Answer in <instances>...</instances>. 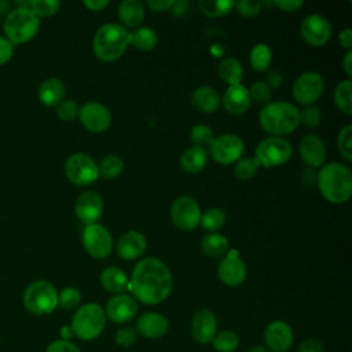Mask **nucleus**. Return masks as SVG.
Wrapping results in <instances>:
<instances>
[{"mask_svg": "<svg viewBox=\"0 0 352 352\" xmlns=\"http://www.w3.org/2000/svg\"><path fill=\"white\" fill-rule=\"evenodd\" d=\"M173 279L169 268L164 261L155 257L140 260L128 283L133 297L147 305L160 304L166 300L172 292Z\"/></svg>", "mask_w": 352, "mask_h": 352, "instance_id": "1", "label": "nucleus"}, {"mask_svg": "<svg viewBox=\"0 0 352 352\" xmlns=\"http://www.w3.org/2000/svg\"><path fill=\"white\" fill-rule=\"evenodd\" d=\"M208 162V154L205 148L198 146H191L183 151L180 157V166L187 173L201 172Z\"/></svg>", "mask_w": 352, "mask_h": 352, "instance_id": "28", "label": "nucleus"}, {"mask_svg": "<svg viewBox=\"0 0 352 352\" xmlns=\"http://www.w3.org/2000/svg\"><path fill=\"white\" fill-rule=\"evenodd\" d=\"M293 147L289 140L278 136H268L263 139L254 151V160L260 166L274 168L283 165L290 160Z\"/></svg>", "mask_w": 352, "mask_h": 352, "instance_id": "8", "label": "nucleus"}, {"mask_svg": "<svg viewBox=\"0 0 352 352\" xmlns=\"http://www.w3.org/2000/svg\"><path fill=\"white\" fill-rule=\"evenodd\" d=\"M342 67L346 73V76H352V51H346L345 55H344V59H342Z\"/></svg>", "mask_w": 352, "mask_h": 352, "instance_id": "59", "label": "nucleus"}, {"mask_svg": "<svg viewBox=\"0 0 352 352\" xmlns=\"http://www.w3.org/2000/svg\"><path fill=\"white\" fill-rule=\"evenodd\" d=\"M297 352H323V345L316 338H307L298 345Z\"/></svg>", "mask_w": 352, "mask_h": 352, "instance_id": "51", "label": "nucleus"}, {"mask_svg": "<svg viewBox=\"0 0 352 352\" xmlns=\"http://www.w3.org/2000/svg\"><path fill=\"white\" fill-rule=\"evenodd\" d=\"M217 275L219 279L230 287H236L245 280L246 267L236 250H231L226 257H223L217 267Z\"/></svg>", "mask_w": 352, "mask_h": 352, "instance_id": "16", "label": "nucleus"}, {"mask_svg": "<svg viewBox=\"0 0 352 352\" xmlns=\"http://www.w3.org/2000/svg\"><path fill=\"white\" fill-rule=\"evenodd\" d=\"M65 84L56 78V77H51L44 80L40 87H38V99L44 106L52 107V106H58L63 98H65Z\"/></svg>", "mask_w": 352, "mask_h": 352, "instance_id": "26", "label": "nucleus"}, {"mask_svg": "<svg viewBox=\"0 0 352 352\" xmlns=\"http://www.w3.org/2000/svg\"><path fill=\"white\" fill-rule=\"evenodd\" d=\"M198 7L206 16L219 18L227 15L234 8V1L230 0H201L198 1Z\"/></svg>", "mask_w": 352, "mask_h": 352, "instance_id": "35", "label": "nucleus"}, {"mask_svg": "<svg viewBox=\"0 0 352 352\" xmlns=\"http://www.w3.org/2000/svg\"><path fill=\"white\" fill-rule=\"evenodd\" d=\"M250 100L256 103H270V99L272 96V89L264 82V81H256L248 88Z\"/></svg>", "mask_w": 352, "mask_h": 352, "instance_id": "44", "label": "nucleus"}, {"mask_svg": "<svg viewBox=\"0 0 352 352\" xmlns=\"http://www.w3.org/2000/svg\"><path fill=\"white\" fill-rule=\"evenodd\" d=\"M324 89V81L316 72H305L293 82V98L301 104H311L316 102Z\"/></svg>", "mask_w": 352, "mask_h": 352, "instance_id": "13", "label": "nucleus"}, {"mask_svg": "<svg viewBox=\"0 0 352 352\" xmlns=\"http://www.w3.org/2000/svg\"><path fill=\"white\" fill-rule=\"evenodd\" d=\"M136 338H138L136 330L129 326L121 327L116 333V342H117V345H120L122 348H129L131 345H133L136 342Z\"/></svg>", "mask_w": 352, "mask_h": 352, "instance_id": "48", "label": "nucleus"}, {"mask_svg": "<svg viewBox=\"0 0 352 352\" xmlns=\"http://www.w3.org/2000/svg\"><path fill=\"white\" fill-rule=\"evenodd\" d=\"M249 60H250V65L254 70H257V72L267 70L268 66L271 65V60H272L271 48L267 44H261V43L256 44L250 50Z\"/></svg>", "mask_w": 352, "mask_h": 352, "instance_id": "33", "label": "nucleus"}, {"mask_svg": "<svg viewBox=\"0 0 352 352\" xmlns=\"http://www.w3.org/2000/svg\"><path fill=\"white\" fill-rule=\"evenodd\" d=\"M117 16L122 25L136 28L144 19V6L139 0H124L118 6Z\"/></svg>", "mask_w": 352, "mask_h": 352, "instance_id": "27", "label": "nucleus"}, {"mask_svg": "<svg viewBox=\"0 0 352 352\" xmlns=\"http://www.w3.org/2000/svg\"><path fill=\"white\" fill-rule=\"evenodd\" d=\"M28 8L40 19L55 15L60 8V3L58 0H32Z\"/></svg>", "mask_w": 352, "mask_h": 352, "instance_id": "39", "label": "nucleus"}, {"mask_svg": "<svg viewBox=\"0 0 352 352\" xmlns=\"http://www.w3.org/2000/svg\"><path fill=\"white\" fill-rule=\"evenodd\" d=\"M338 41H340V45L342 48L349 51L351 47H352V30L349 28L341 30L340 34H338Z\"/></svg>", "mask_w": 352, "mask_h": 352, "instance_id": "55", "label": "nucleus"}, {"mask_svg": "<svg viewBox=\"0 0 352 352\" xmlns=\"http://www.w3.org/2000/svg\"><path fill=\"white\" fill-rule=\"evenodd\" d=\"M209 151L216 162L221 165H230L242 158V154L245 151V143L239 136L226 133L212 140Z\"/></svg>", "mask_w": 352, "mask_h": 352, "instance_id": "10", "label": "nucleus"}, {"mask_svg": "<svg viewBox=\"0 0 352 352\" xmlns=\"http://www.w3.org/2000/svg\"><path fill=\"white\" fill-rule=\"evenodd\" d=\"M220 78L230 85L241 84L243 77V66L235 58H226L219 66Z\"/></svg>", "mask_w": 352, "mask_h": 352, "instance_id": "31", "label": "nucleus"}, {"mask_svg": "<svg viewBox=\"0 0 352 352\" xmlns=\"http://www.w3.org/2000/svg\"><path fill=\"white\" fill-rule=\"evenodd\" d=\"M14 52V45L6 37L0 36V66L7 63Z\"/></svg>", "mask_w": 352, "mask_h": 352, "instance_id": "50", "label": "nucleus"}, {"mask_svg": "<svg viewBox=\"0 0 352 352\" xmlns=\"http://www.w3.org/2000/svg\"><path fill=\"white\" fill-rule=\"evenodd\" d=\"M158 43L157 33L150 28H139L135 32L129 33V44H132L136 50L150 51Z\"/></svg>", "mask_w": 352, "mask_h": 352, "instance_id": "32", "label": "nucleus"}, {"mask_svg": "<svg viewBox=\"0 0 352 352\" xmlns=\"http://www.w3.org/2000/svg\"><path fill=\"white\" fill-rule=\"evenodd\" d=\"M300 157L308 168H319L326 161V146L316 135H305L298 146Z\"/></svg>", "mask_w": 352, "mask_h": 352, "instance_id": "21", "label": "nucleus"}, {"mask_svg": "<svg viewBox=\"0 0 352 352\" xmlns=\"http://www.w3.org/2000/svg\"><path fill=\"white\" fill-rule=\"evenodd\" d=\"M81 302V293L76 287H65L58 293V307L63 309H74Z\"/></svg>", "mask_w": 352, "mask_h": 352, "instance_id": "43", "label": "nucleus"}, {"mask_svg": "<svg viewBox=\"0 0 352 352\" xmlns=\"http://www.w3.org/2000/svg\"><path fill=\"white\" fill-rule=\"evenodd\" d=\"M300 33L305 43H308L309 45L322 47L331 37V25L324 16L311 14L302 19Z\"/></svg>", "mask_w": 352, "mask_h": 352, "instance_id": "14", "label": "nucleus"}, {"mask_svg": "<svg viewBox=\"0 0 352 352\" xmlns=\"http://www.w3.org/2000/svg\"><path fill=\"white\" fill-rule=\"evenodd\" d=\"M65 175L74 186L92 184L98 177V165L85 153H74L65 162Z\"/></svg>", "mask_w": 352, "mask_h": 352, "instance_id": "9", "label": "nucleus"}, {"mask_svg": "<svg viewBox=\"0 0 352 352\" xmlns=\"http://www.w3.org/2000/svg\"><path fill=\"white\" fill-rule=\"evenodd\" d=\"M138 312V302L133 297L128 294H116L106 304V318L113 320L114 323L122 324L135 318Z\"/></svg>", "mask_w": 352, "mask_h": 352, "instance_id": "17", "label": "nucleus"}, {"mask_svg": "<svg viewBox=\"0 0 352 352\" xmlns=\"http://www.w3.org/2000/svg\"><path fill=\"white\" fill-rule=\"evenodd\" d=\"M319 191L331 204H344L352 194V172L340 162L323 164L316 175Z\"/></svg>", "mask_w": 352, "mask_h": 352, "instance_id": "2", "label": "nucleus"}, {"mask_svg": "<svg viewBox=\"0 0 352 352\" xmlns=\"http://www.w3.org/2000/svg\"><path fill=\"white\" fill-rule=\"evenodd\" d=\"M45 352H81V351L69 340H55L47 346Z\"/></svg>", "mask_w": 352, "mask_h": 352, "instance_id": "49", "label": "nucleus"}, {"mask_svg": "<svg viewBox=\"0 0 352 352\" xmlns=\"http://www.w3.org/2000/svg\"><path fill=\"white\" fill-rule=\"evenodd\" d=\"M146 6L153 11L161 12V11L170 10L173 6V1L172 0H148L146 1Z\"/></svg>", "mask_w": 352, "mask_h": 352, "instance_id": "53", "label": "nucleus"}, {"mask_svg": "<svg viewBox=\"0 0 352 352\" xmlns=\"http://www.w3.org/2000/svg\"><path fill=\"white\" fill-rule=\"evenodd\" d=\"M258 168H260V165L254 158L245 157V158H241L235 162L234 175L239 180H249V179L256 176Z\"/></svg>", "mask_w": 352, "mask_h": 352, "instance_id": "40", "label": "nucleus"}, {"mask_svg": "<svg viewBox=\"0 0 352 352\" xmlns=\"http://www.w3.org/2000/svg\"><path fill=\"white\" fill-rule=\"evenodd\" d=\"M234 7L243 16H256L257 14H260L263 3L257 0H239L234 3Z\"/></svg>", "mask_w": 352, "mask_h": 352, "instance_id": "47", "label": "nucleus"}, {"mask_svg": "<svg viewBox=\"0 0 352 352\" xmlns=\"http://www.w3.org/2000/svg\"><path fill=\"white\" fill-rule=\"evenodd\" d=\"M22 300L30 314L48 315L58 307V290L48 280H34L25 289Z\"/></svg>", "mask_w": 352, "mask_h": 352, "instance_id": "7", "label": "nucleus"}, {"mask_svg": "<svg viewBox=\"0 0 352 352\" xmlns=\"http://www.w3.org/2000/svg\"><path fill=\"white\" fill-rule=\"evenodd\" d=\"M337 147L341 157L346 161H352V125H345L337 138Z\"/></svg>", "mask_w": 352, "mask_h": 352, "instance_id": "41", "label": "nucleus"}, {"mask_svg": "<svg viewBox=\"0 0 352 352\" xmlns=\"http://www.w3.org/2000/svg\"><path fill=\"white\" fill-rule=\"evenodd\" d=\"M100 283L109 293L121 294L128 286V278L121 268L107 267L100 274Z\"/></svg>", "mask_w": 352, "mask_h": 352, "instance_id": "29", "label": "nucleus"}, {"mask_svg": "<svg viewBox=\"0 0 352 352\" xmlns=\"http://www.w3.org/2000/svg\"><path fill=\"white\" fill-rule=\"evenodd\" d=\"M191 104L201 113H214L220 106L219 92L208 85L198 87L191 94Z\"/></svg>", "mask_w": 352, "mask_h": 352, "instance_id": "25", "label": "nucleus"}, {"mask_svg": "<svg viewBox=\"0 0 352 352\" xmlns=\"http://www.w3.org/2000/svg\"><path fill=\"white\" fill-rule=\"evenodd\" d=\"M190 138H191L194 146H198V147H202V148L209 147L212 140L214 139L212 128H209L208 125H202V124L194 125L191 128Z\"/></svg>", "mask_w": 352, "mask_h": 352, "instance_id": "42", "label": "nucleus"}, {"mask_svg": "<svg viewBox=\"0 0 352 352\" xmlns=\"http://www.w3.org/2000/svg\"><path fill=\"white\" fill-rule=\"evenodd\" d=\"M226 223V214L220 208H210L204 214H201L199 224L206 231H217Z\"/></svg>", "mask_w": 352, "mask_h": 352, "instance_id": "38", "label": "nucleus"}, {"mask_svg": "<svg viewBox=\"0 0 352 352\" xmlns=\"http://www.w3.org/2000/svg\"><path fill=\"white\" fill-rule=\"evenodd\" d=\"M212 342L213 348L219 352H234L239 345V337L235 331L221 330L220 333H216Z\"/></svg>", "mask_w": 352, "mask_h": 352, "instance_id": "37", "label": "nucleus"}, {"mask_svg": "<svg viewBox=\"0 0 352 352\" xmlns=\"http://www.w3.org/2000/svg\"><path fill=\"white\" fill-rule=\"evenodd\" d=\"M217 333V320L212 311L198 309L191 319V334L199 344L210 342Z\"/></svg>", "mask_w": 352, "mask_h": 352, "instance_id": "20", "label": "nucleus"}, {"mask_svg": "<svg viewBox=\"0 0 352 352\" xmlns=\"http://www.w3.org/2000/svg\"><path fill=\"white\" fill-rule=\"evenodd\" d=\"M316 175H318V173L315 172L314 168L305 166L304 170L301 172V182H302V184L307 186V187L312 186V184L316 182Z\"/></svg>", "mask_w": 352, "mask_h": 352, "instance_id": "56", "label": "nucleus"}, {"mask_svg": "<svg viewBox=\"0 0 352 352\" xmlns=\"http://www.w3.org/2000/svg\"><path fill=\"white\" fill-rule=\"evenodd\" d=\"M352 82L351 80L341 81L334 89V102L337 107L346 116L352 114Z\"/></svg>", "mask_w": 352, "mask_h": 352, "instance_id": "36", "label": "nucleus"}, {"mask_svg": "<svg viewBox=\"0 0 352 352\" xmlns=\"http://www.w3.org/2000/svg\"><path fill=\"white\" fill-rule=\"evenodd\" d=\"M106 326L104 309L96 302L81 305L72 318L70 329L80 340L91 341L99 337Z\"/></svg>", "mask_w": 352, "mask_h": 352, "instance_id": "6", "label": "nucleus"}, {"mask_svg": "<svg viewBox=\"0 0 352 352\" xmlns=\"http://www.w3.org/2000/svg\"><path fill=\"white\" fill-rule=\"evenodd\" d=\"M146 246H147V242L143 234H140L139 231L131 230L118 238L116 243V250L121 258L135 260L144 253Z\"/></svg>", "mask_w": 352, "mask_h": 352, "instance_id": "22", "label": "nucleus"}, {"mask_svg": "<svg viewBox=\"0 0 352 352\" xmlns=\"http://www.w3.org/2000/svg\"><path fill=\"white\" fill-rule=\"evenodd\" d=\"M84 6H85L88 10L96 12V11H102L104 7H107V6H109V1H107V0H85V1H84Z\"/></svg>", "mask_w": 352, "mask_h": 352, "instance_id": "57", "label": "nucleus"}, {"mask_svg": "<svg viewBox=\"0 0 352 352\" xmlns=\"http://www.w3.org/2000/svg\"><path fill=\"white\" fill-rule=\"evenodd\" d=\"M201 250L209 257H220L228 250V241L219 232H209L201 241Z\"/></svg>", "mask_w": 352, "mask_h": 352, "instance_id": "30", "label": "nucleus"}, {"mask_svg": "<svg viewBox=\"0 0 352 352\" xmlns=\"http://www.w3.org/2000/svg\"><path fill=\"white\" fill-rule=\"evenodd\" d=\"M282 74L276 70H268L267 72V78H265V84L272 89V88H279L282 85Z\"/></svg>", "mask_w": 352, "mask_h": 352, "instance_id": "54", "label": "nucleus"}, {"mask_svg": "<svg viewBox=\"0 0 352 352\" xmlns=\"http://www.w3.org/2000/svg\"><path fill=\"white\" fill-rule=\"evenodd\" d=\"M221 102H223L224 109L228 113L234 114V116H239V114L246 113L250 107V103H252L249 91L242 84L230 85L226 89V92L221 98Z\"/></svg>", "mask_w": 352, "mask_h": 352, "instance_id": "24", "label": "nucleus"}, {"mask_svg": "<svg viewBox=\"0 0 352 352\" xmlns=\"http://www.w3.org/2000/svg\"><path fill=\"white\" fill-rule=\"evenodd\" d=\"M274 4L276 7H279L282 11L294 12L304 6V1L302 0H276V1H274Z\"/></svg>", "mask_w": 352, "mask_h": 352, "instance_id": "52", "label": "nucleus"}, {"mask_svg": "<svg viewBox=\"0 0 352 352\" xmlns=\"http://www.w3.org/2000/svg\"><path fill=\"white\" fill-rule=\"evenodd\" d=\"M298 118H300V124H302L308 128H315L320 124L322 113L315 106H307V107L298 110Z\"/></svg>", "mask_w": 352, "mask_h": 352, "instance_id": "46", "label": "nucleus"}, {"mask_svg": "<svg viewBox=\"0 0 352 352\" xmlns=\"http://www.w3.org/2000/svg\"><path fill=\"white\" fill-rule=\"evenodd\" d=\"M248 352H270L267 348H264V346H261V345H256V346H253V348H250Z\"/></svg>", "mask_w": 352, "mask_h": 352, "instance_id": "60", "label": "nucleus"}, {"mask_svg": "<svg viewBox=\"0 0 352 352\" xmlns=\"http://www.w3.org/2000/svg\"><path fill=\"white\" fill-rule=\"evenodd\" d=\"M80 107L78 104L72 100V99H63L58 106H56V116L65 121V122H72L78 117Z\"/></svg>", "mask_w": 352, "mask_h": 352, "instance_id": "45", "label": "nucleus"}, {"mask_svg": "<svg viewBox=\"0 0 352 352\" xmlns=\"http://www.w3.org/2000/svg\"><path fill=\"white\" fill-rule=\"evenodd\" d=\"M82 245L95 258H106L113 249V238L109 230L99 224H88L82 231Z\"/></svg>", "mask_w": 352, "mask_h": 352, "instance_id": "12", "label": "nucleus"}, {"mask_svg": "<svg viewBox=\"0 0 352 352\" xmlns=\"http://www.w3.org/2000/svg\"><path fill=\"white\" fill-rule=\"evenodd\" d=\"M129 45V33L120 23L102 25L92 41L94 54L103 62H113L121 58Z\"/></svg>", "mask_w": 352, "mask_h": 352, "instance_id": "4", "label": "nucleus"}, {"mask_svg": "<svg viewBox=\"0 0 352 352\" xmlns=\"http://www.w3.org/2000/svg\"><path fill=\"white\" fill-rule=\"evenodd\" d=\"M74 212L78 220L88 224H95L103 212V201L102 197L95 191H85L80 194L76 201Z\"/></svg>", "mask_w": 352, "mask_h": 352, "instance_id": "18", "label": "nucleus"}, {"mask_svg": "<svg viewBox=\"0 0 352 352\" xmlns=\"http://www.w3.org/2000/svg\"><path fill=\"white\" fill-rule=\"evenodd\" d=\"M188 6L190 4L187 1H173V6H172L170 11L175 15H183L188 10Z\"/></svg>", "mask_w": 352, "mask_h": 352, "instance_id": "58", "label": "nucleus"}, {"mask_svg": "<svg viewBox=\"0 0 352 352\" xmlns=\"http://www.w3.org/2000/svg\"><path fill=\"white\" fill-rule=\"evenodd\" d=\"M78 118L82 126L92 133L104 132L111 124L109 109L99 102H88L80 107Z\"/></svg>", "mask_w": 352, "mask_h": 352, "instance_id": "15", "label": "nucleus"}, {"mask_svg": "<svg viewBox=\"0 0 352 352\" xmlns=\"http://www.w3.org/2000/svg\"><path fill=\"white\" fill-rule=\"evenodd\" d=\"M62 334H63L65 338H69V337H72L73 331H72L70 327H63V329H62Z\"/></svg>", "mask_w": 352, "mask_h": 352, "instance_id": "61", "label": "nucleus"}, {"mask_svg": "<svg viewBox=\"0 0 352 352\" xmlns=\"http://www.w3.org/2000/svg\"><path fill=\"white\" fill-rule=\"evenodd\" d=\"M258 121L267 133L282 138L294 132L300 125L298 109L293 103L283 100L270 102L260 110Z\"/></svg>", "mask_w": 352, "mask_h": 352, "instance_id": "3", "label": "nucleus"}, {"mask_svg": "<svg viewBox=\"0 0 352 352\" xmlns=\"http://www.w3.org/2000/svg\"><path fill=\"white\" fill-rule=\"evenodd\" d=\"M264 341L272 352H286L293 344V331L283 320L271 322L264 330Z\"/></svg>", "mask_w": 352, "mask_h": 352, "instance_id": "19", "label": "nucleus"}, {"mask_svg": "<svg viewBox=\"0 0 352 352\" xmlns=\"http://www.w3.org/2000/svg\"><path fill=\"white\" fill-rule=\"evenodd\" d=\"M168 327V319L164 315L158 312H146L139 316L135 330L144 338L157 340L166 334Z\"/></svg>", "mask_w": 352, "mask_h": 352, "instance_id": "23", "label": "nucleus"}, {"mask_svg": "<svg viewBox=\"0 0 352 352\" xmlns=\"http://www.w3.org/2000/svg\"><path fill=\"white\" fill-rule=\"evenodd\" d=\"M3 29L6 38L12 43V45L23 44L37 34L40 19L28 7H16L6 16Z\"/></svg>", "mask_w": 352, "mask_h": 352, "instance_id": "5", "label": "nucleus"}, {"mask_svg": "<svg viewBox=\"0 0 352 352\" xmlns=\"http://www.w3.org/2000/svg\"><path fill=\"white\" fill-rule=\"evenodd\" d=\"M172 223L182 231H192L199 226L201 209L198 202L188 197H179L170 206Z\"/></svg>", "mask_w": 352, "mask_h": 352, "instance_id": "11", "label": "nucleus"}, {"mask_svg": "<svg viewBox=\"0 0 352 352\" xmlns=\"http://www.w3.org/2000/svg\"><path fill=\"white\" fill-rule=\"evenodd\" d=\"M124 170V161L114 154L106 155L100 164L98 165V172L103 179H116L118 177Z\"/></svg>", "mask_w": 352, "mask_h": 352, "instance_id": "34", "label": "nucleus"}]
</instances>
